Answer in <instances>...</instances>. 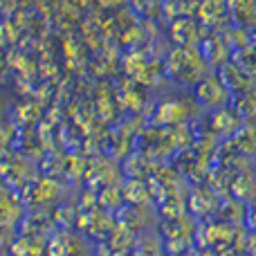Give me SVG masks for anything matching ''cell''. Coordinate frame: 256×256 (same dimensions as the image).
Instances as JSON below:
<instances>
[{"label": "cell", "mask_w": 256, "mask_h": 256, "mask_svg": "<svg viewBox=\"0 0 256 256\" xmlns=\"http://www.w3.org/2000/svg\"><path fill=\"white\" fill-rule=\"evenodd\" d=\"M171 58L173 61H180V66L171 63L173 76H178V79L184 81V84L200 79V76L204 74V61H202V56H200V52H196V50H189V48L176 50V52L171 54Z\"/></svg>", "instance_id": "6da1fadb"}, {"label": "cell", "mask_w": 256, "mask_h": 256, "mask_svg": "<svg viewBox=\"0 0 256 256\" xmlns=\"http://www.w3.org/2000/svg\"><path fill=\"white\" fill-rule=\"evenodd\" d=\"M236 112L243 120H256V88L240 94L238 102H236Z\"/></svg>", "instance_id": "5b68a950"}, {"label": "cell", "mask_w": 256, "mask_h": 256, "mask_svg": "<svg viewBox=\"0 0 256 256\" xmlns=\"http://www.w3.org/2000/svg\"><path fill=\"white\" fill-rule=\"evenodd\" d=\"M196 97L200 104L209 108H220L230 102V90L225 88V84L218 76H204L196 88Z\"/></svg>", "instance_id": "7a4b0ae2"}, {"label": "cell", "mask_w": 256, "mask_h": 256, "mask_svg": "<svg viewBox=\"0 0 256 256\" xmlns=\"http://www.w3.org/2000/svg\"><path fill=\"white\" fill-rule=\"evenodd\" d=\"M240 122H243V117H240L236 110L222 108V110H218L216 117H214V128H216L220 135H232L234 130L240 128Z\"/></svg>", "instance_id": "277c9868"}, {"label": "cell", "mask_w": 256, "mask_h": 256, "mask_svg": "<svg viewBox=\"0 0 256 256\" xmlns=\"http://www.w3.org/2000/svg\"><path fill=\"white\" fill-rule=\"evenodd\" d=\"M220 81L225 84V88L230 90V92L245 94V92H250V90H254L252 76H250L240 66H236V63H225V66H222Z\"/></svg>", "instance_id": "3957f363"}]
</instances>
